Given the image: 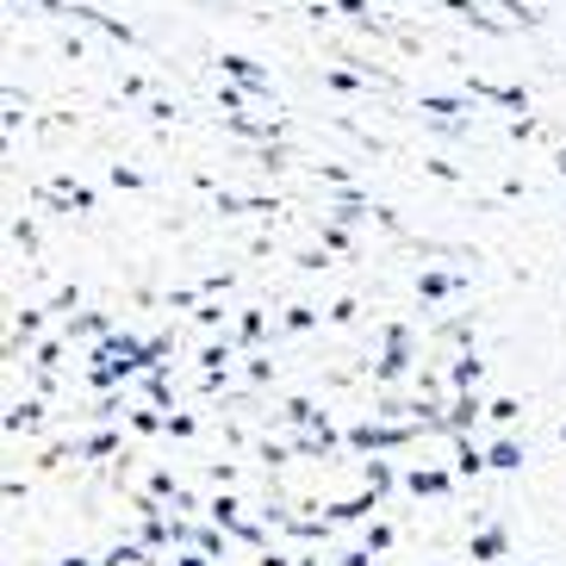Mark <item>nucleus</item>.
<instances>
[{"mask_svg": "<svg viewBox=\"0 0 566 566\" xmlns=\"http://www.w3.org/2000/svg\"><path fill=\"white\" fill-rule=\"evenodd\" d=\"M560 168H566V156H560Z\"/></svg>", "mask_w": 566, "mask_h": 566, "instance_id": "6", "label": "nucleus"}, {"mask_svg": "<svg viewBox=\"0 0 566 566\" xmlns=\"http://www.w3.org/2000/svg\"><path fill=\"white\" fill-rule=\"evenodd\" d=\"M492 467H523V454H516L511 442H499V449H492Z\"/></svg>", "mask_w": 566, "mask_h": 566, "instance_id": "4", "label": "nucleus"}, {"mask_svg": "<svg viewBox=\"0 0 566 566\" xmlns=\"http://www.w3.org/2000/svg\"><path fill=\"white\" fill-rule=\"evenodd\" d=\"M150 355H163V349H156V343L144 349V343H132V336L106 343V349H101V386H106V380H118V374H132V367H144Z\"/></svg>", "mask_w": 566, "mask_h": 566, "instance_id": "1", "label": "nucleus"}, {"mask_svg": "<svg viewBox=\"0 0 566 566\" xmlns=\"http://www.w3.org/2000/svg\"><path fill=\"white\" fill-rule=\"evenodd\" d=\"M473 554H480V560H492V554H504V535H499V530H485L480 542H473Z\"/></svg>", "mask_w": 566, "mask_h": 566, "instance_id": "2", "label": "nucleus"}, {"mask_svg": "<svg viewBox=\"0 0 566 566\" xmlns=\"http://www.w3.org/2000/svg\"><path fill=\"white\" fill-rule=\"evenodd\" d=\"M69 566H87V560H69Z\"/></svg>", "mask_w": 566, "mask_h": 566, "instance_id": "5", "label": "nucleus"}, {"mask_svg": "<svg viewBox=\"0 0 566 566\" xmlns=\"http://www.w3.org/2000/svg\"><path fill=\"white\" fill-rule=\"evenodd\" d=\"M442 485H449L442 473H411V492H417V499H423V492H442Z\"/></svg>", "mask_w": 566, "mask_h": 566, "instance_id": "3", "label": "nucleus"}]
</instances>
